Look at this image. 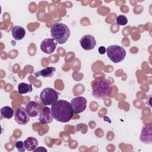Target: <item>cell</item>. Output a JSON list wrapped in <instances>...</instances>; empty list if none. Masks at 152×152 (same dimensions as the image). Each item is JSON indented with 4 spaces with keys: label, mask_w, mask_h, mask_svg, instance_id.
<instances>
[{
    "label": "cell",
    "mask_w": 152,
    "mask_h": 152,
    "mask_svg": "<svg viewBox=\"0 0 152 152\" xmlns=\"http://www.w3.org/2000/svg\"><path fill=\"white\" fill-rule=\"evenodd\" d=\"M53 119L61 122H68L72 118L73 109L71 103L65 100H58L51 106Z\"/></svg>",
    "instance_id": "6da1fadb"
},
{
    "label": "cell",
    "mask_w": 152,
    "mask_h": 152,
    "mask_svg": "<svg viewBox=\"0 0 152 152\" xmlns=\"http://www.w3.org/2000/svg\"><path fill=\"white\" fill-rule=\"evenodd\" d=\"M92 95L93 97L99 99H106L111 93L112 84L110 81L105 78H97L91 81Z\"/></svg>",
    "instance_id": "7a4b0ae2"
},
{
    "label": "cell",
    "mask_w": 152,
    "mask_h": 152,
    "mask_svg": "<svg viewBox=\"0 0 152 152\" xmlns=\"http://www.w3.org/2000/svg\"><path fill=\"white\" fill-rule=\"evenodd\" d=\"M50 34L57 43L64 44L70 36V30L68 26L61 23L53 24L50 28Z\"/></svg>",
    "instance_id": "3957f363"
},
{
    "label": "cell",
    "mask_w": 152,
    "mask_h": 152,
    "mask_svg": "<svg viewBox=\"0 0 152 152\" xmlns=\"http://www.w3.org/2000/svg\"><path fill=\"white\" fill-rule=\"evenodd\" d=\"M108 58L113 63L118 64L122 62L126 56L125 49L117 45H110L106 48Z\"/></svg>",
    "instance_id": "277c9868"
},
{
    "label": "cell",
    "mask_w": 152,
    "mask_h": 152,
    "mask_svg": "<svg viewBox=\"0 0 152 152\" xmlns=\"http://www.w3.org/2000/svg\"><path fill=\"white\" fill-rule=\"evenodd\" d=\"M59 93L52 88L46 87L40 93V99L45 105H52L58 99Z\"/></svg>",
    "instance_id": "5b68a950"
},
{
    "label": "cell",
    "mask_w": 152,
    "mask_h": 152,
    "mask_svg": "<svg viewBox=\"0 0 152 152\" xmlns=\"http://www.w3.org/2000/svg\"><path fill=\"white\" fill-rule=\"evenodd\" d=\"M71 104L74 113L78 114L84 112L87 107V99L82 96H78L71 100Z\"/></svg>",
    "instance_id": "8992f818"
},
{
    "label": "cell",
    "mask_w": 152,
    "mask_h": 152,
    "mask_svg": "<svg viewBox=\"0 0 152 152\" xmlns=\"http://www.w3.org/2000/svg\"><path fill=\"white\" fill-rule=\"evenodd\" d=\"M152 125L149 123L142 126L140 136V140L145 144H152Z\"/></svg>",
    "instance_id": "52a82bcc"
},
{
    "label": "cell",
    "mask_w": 152,
    "mask_h": 152,
    "mask_svg": "<svg viewBox=\"0 0 152 152\" xmlns=\"http://www.w3.org/2000/svg\"><path fill=\"white\" fill-rule=\"evenodd\" d=\"M30 116L27 115L26 109L23 107H19L15 111L14 118L15 121L21 125H24L30 121Z\"/></svg>",
    "instance_id": "ba28073f"
},
{
    "label": "cell",
    "mask_w": 152,
    "mask_h": 152,
    "mask_svg": "<svg viewBox=\"0 0 152 152\" xmlns=\"http://www.w3.org/2000/svg\"><path fill=\"white\" fill-rule=\"evenodd\" d=\"M57 42L52 38H47L41 42L40 49L41 50L46 53L50 54L53 52L56 49Z\"/></svg>",
    "instance_id": "9c48e42d"
},
{
    "label": "cell",
    "mask_w": 152,
    "mask_h": 152,
    "mask_svg": "<svg viewBox=\"0 0 152 152\" xmlns=\"http://www.w3.org/2000/svg\"><path fill=\"white\" fill-rule=\"evenodd\" d=\"M80 43L83 49L90 50L94 49L96 45V41L93 36L90 34H86L81 38Z\"/></svg>",
    "instance_id": "30bf717a"
},
{
    "label": "cell",
    "mask_w": 152,
    "mask_h": 152,
    "mask_svg": "<svg viewBox=\"0 0 152 152\" xmlns=\"http://www.w3.org/2000/svg\"><path fill=\"white\" fill-rule=\"evenodd\" d=\"M26 111L30 117L34 118L40 114L41 107L40 104L35 101L29 102L26 106Z\"/></svg>",
    "instance_id": "8fae6325"
},
{
    "label": "cell",
    "mask_w": 152,
    "mask_h": 152,
    "mask_svg": "<svg viewBox=\"0 0 152 152\" xmlns=\"http://www.w3.org/2000/svg\"><path fill=\"white\" fill-rule=\"evenodd\" d=\"M53 118L49 107H43L39 114V121L42 124H48L52 122Z\"/></svg>",
    "instance_id": "7c38bea8"
},
{
    "label": "cell",
    "mask_w": 152,
    "mask_h": 152,
    "mask_svg": "<svg viewBox=\"0 0 152 152\" xmlns=\"http://www.w3.org/2000/svg\"><path fill=\"white\" fill-rule=\"evenodd\" d=\"M11 33L13 38L16 40H22L26 36L25 29L20 26H15L12 28Z\"/></svg>",
    "instance_id": "4fadbf2b"
},
{
    "label": "cell",
    "mask_w": 152,
    "mask_h": 152,
    "mask_svg": "<svg viewBox=\"0 0 152 152\" xmlns=\"http://www.w3.org/2000/svg\"><path fill=\"white\" fill-rule=\"evenodd\" d=\"M56 71V68L55 67H46L39 71H37L34 73V77L35 78H37V77L42 76L44 78L46 77H52L53 76L54 73Z\"/></svg>",
    "instance_id": "5bb4252c"
},
{
    "label": "cell",
    "mask_w": 152,
    "mask_h": 152,
    "mask_svg": "<svg viewBox=\"0 0 152 152\" xmlns=\"http://www.w3.org/2000/svg\"><path fill=\"white\" fill-rule=\"evenodd\" d=\"M24 145L26 150L31 151H34L37 148L38 141L36 138L29 137L24 141Z\"/></svg>",
    "instance_id": "9a60e30c"
},
{
    "label": "cell",
    "mask_w": 152,
    "mask_h": 152,
    "mask_svg": "<svg viewBox=\"0 0 152 152\" xmlns=\"http://www.w3.org/2000/svg\"><path fill=\"white\" fill-rule=\"evenodd\" d=\"M0 112H1V115L5 119H10L14 115L13 109L11 107L8 106H5L2 107Z\"/></svg>",
    "instance_id": "2e32d148"
},
{
    "label": "cell",
    "mask_w": 152,
    "mask_h": 152,
    "mask_svg": "<svg viewBox=\"0 0 152 152\" xmlns=\"http://www.w3.org/2000/svg\"><path fill=\"white\" fill-rule=\"evenodd\" d=\"M31 84H28L25 83H21L18 86V92L20 94L30 93L32 91Z\"/></svg>",
    "instance_id": "e0dca14e"
},
{
    "label": "cell",
    "mask_w": 152,
    "mask_h": 152,
    "mask_svg": "<svg viewBox=\"0 0 152 152\" xmlns=\"http://www.w3.org/2000/svg\"><path fill=\"white\" fill-rule=\"evenodd\" d=\"M116 23L119 26H125L128 23V19L125 15H119L116 18Z\"/></svg>",
    "instance_id": "ac0fdd59"
},
{
    "label": "cell",
    "mask_w": 152,
    "mask_h": 152,
    "mask_svg": "<svg viewBox=\"0 0 152 152\" xmlns=\"http://www.w3.org/2000/svg\"><path fill=\"white\" fill-rule=\"evenodd\" d=\"M15 147L19 152H24L26 150L24 145V142L21 141H17L15 143Z\"/></svg>",
    "instance_id": "d6986e66"
},
{
    "label": "cell",
    "mask_w": 152,
    "mask_h": 152,
    "mask_svg": "<svg viewBox=\"0 0 152 152\" xmlns=\"http://www.w3.org/2000/svg\"><path fill=\"white\" fill-rule=\"evenodd\" d=\"M99 53L101 55H103L106 52V49L104 46H100L98 49Z\"/></svg>",
    "instance_id": "ffe728a7"
},
{
    "label": "cell",
    "mask_w": 152,
    "mask_h": 152,
    "mask_svg": "<svg viewBox=\"0 0 152 152\" xmlns=\"http://www.w3.org/2000/svg\"><path fill=\"white\" fill-rule=\"evenodd\" d=\"M43 150L47 151V150L46 148H45L43 147H39L37 148H36L33 151H42Z\"/></svg>",
    "instance_id": "44dd1931"
}]
</instances>
